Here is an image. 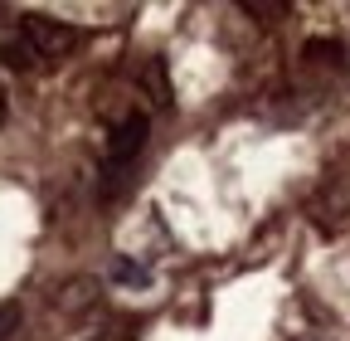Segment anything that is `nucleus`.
<instances>
[{
    "label": "nucleus",
    "mask_w": 350,
    "mask_h": 341,
    "mask_svg": "<svg viewBox=\"0 0 350 341\" xmlns=\"http://www.w3.org/2000/svg\"><path fill=\"white\" fill-rule=\"evenodd\" d=\"M20 34L29 39V49H34L39 59H64V54L78 45V29L64 25V20H49V15H25V29H20Z\"/></svg>",
    "instance_id": "obj_1"
},
{
    "label": "nucleus",
    "mask_w": 350,
    "mask_h": 341,
    "mask_svg": "<svg viewBox=\"0 0 350 341\" xmlns=\"http://www.w3.org/2000/svg\"><path fill=\"white\" fill-rule=\"evenodd\" d=\"M142 147H146V117L131 112L126 122L112 127V137H107V166H131Z\"/></svg>",
    "instance_id": "obj_2"
},
{
    "label": "nucleus",
    "mask_w": 350,
    "mask_h": 341,
    "mask_svg": "<svg viewBox=\"0 0 350 341\" xmlns=\"http://www.w3.org/2000/svg\"><path fill=\"white\" fill-rule=\"evenodd\" d=\"M301 68L317 73V78H340L345 73V49L336 39H312V45L301 49Z\"/></svg>",
    "instance_id": "obj_3"
},
{
    "label": "nucleus",
    "mask_w": 350,
    "mask_h": 341,
    "mask_svg": "<svg viewBox=\"0 0 350 341\" xmlns=\"http://www.w3.org/2000/svg\"><path fill=\"white\" fill-rule=\"evenodd\" d=\"M93 303H98V283L93 278H73V283L59 288V307L64 312H83V307H93Z\"/></svg>",
    "instance_id": "obj_4"
},
{
    "label": "nucleus",
    "mask_w": 350,
    "mask_h": 341,
    "mask_svg": "<svg viewBox=\"0 0 350 341\" xmlns=\"http://www.w3.org/2000/svg\"><path fill=\"white\" fill-rule=\"evenodd\" d=\"M142 88H151V103H156V108H170V78H165V64H161V59H146Z\"/></svg>",
    "instance_id": "obj_5"
},
{
    "label": "nucleus",
    "mask_w": 350,
    "mask_h": 341,
    "mask_svg": "<svg viewBox=\"0 0 350 341\" xmlns=\"http://www.w3.org/2000/svg\"><path fill=\"white\" fill-rule=\"evenodd\" d=\"M0 59H5V64H10V68H29V64H34V59H39V54H34V49H29V39H25V34H20V39H10V45H5V49H0Z\"/></svg>",
    "instance_id": "obj_6"
},
{
    "label": "nucleus",
    "mask_w": 350,
    "mask_h": 341,
    "mask_svg": "<svg viewBox=\"0 0 350 341\" xmlns=\"http://www.w3.org/2000/svg\"><path fill=\"white\" fill-rule=\"evenodd\" d=\"M112 278H117V283H131V288H146V283H151V273H146L142 264H131V259H117V264H112Z\"/></svg>",
    "instance_id": "obj_7"
},
{
    "label": "nucleus",
    "mask_w": 350,
    "mask_h": 341,
    "mask_svg": "<svg viewBox=\"0 0 350 341\" xmlns=\"http://www.w3.org/2000/svg\"><path fill=\"white\" fill-rule=\"evenodd\" d=\"M15 327H20V303H0V341H10Z\"/></svg>",
    "instance_id": "obj_8"
},
{
    "label": "nucleus",
    "mask_w": 350,
    "mask_h": 341,
    "mask_svg": "<svg viewBox=\"0 0 350 341\" xmlns=\"http://www.w3.org/2000/svg\"><path fill=\"white\" fill-rule=\"evenodd\" d=\"M248 15H287V0H243Z\"/></svg>",
    "instance_id": "obj_9"
},
{
    "label": "nucleus",
    "mask_w": 350,
    "mask_h": 341,
    "mask_svg": "<svg viewBox=\"0 0 350 341\" xmlns=\"http://www.w3.org/2000/svg\"><path fill=\"white\" fill-rule=\"evenodd\" d=\"M0 122H5V88H0Z\"/></svg>",
    "instance_id": "obj_10"
}]
</instances>
